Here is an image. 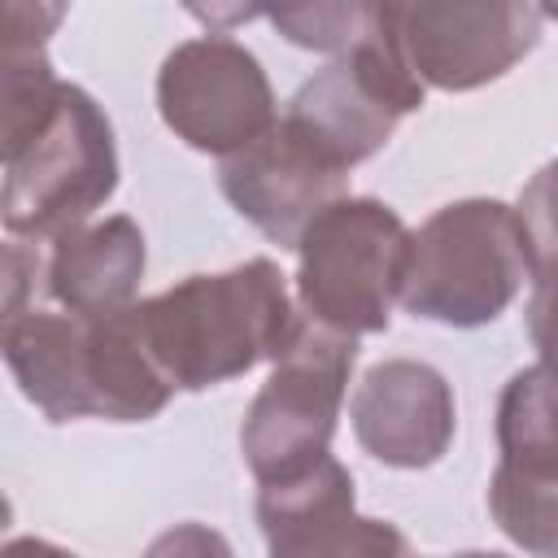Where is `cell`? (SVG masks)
<instances>
[{"label":"cell","instance_id":"1","mask_svg":"<svg viewBox=\"0 0 558 558\" xmlns=\"http://www.w3.org/2000/svg\"><path fill=\"white\" fill-rule=\"evenodd\" d=\"M135 336L170 388L201 392L275 362L296 310L270 257H248L218 275H192L148 301H131Z\"/></svg>","mask_w":558,"mask_h":558},{"label":"cell","instance_id":"2","mask_svg":"<svg viewBox=\"0 0 558 558\" xmlns=\"http://www.w3.org/2000/svg\"><path fill=\"white\" fill-rule=\"evenodd\" d=\"M0 353L22 397L52 423H144L174 397L135 336L131 305L96 318L26 310L4 331Z\"/></svg>","mask_w":558,"mask_h":558},{"label":"cell","instance_id":"3","mask_svg":"<svg viewBox=\"0 0 558 558\" xmlns=\"http://www.w3.org/2000/svg\"><path fill=\"white\" fill-rule=\"evenodd\" d=\"M545 222L532 235L527 209L519 214L501 201L471 196L436 209L410 231L397 301L427 323L480 327L506 314L527 279H545Z\"/></svg>","mask_w":558,"mask_h":558},{"label":"cell","instance_id":"4","mask_svg":"<svg viewBox=\"0 0 558 558\" xmlns=\"http://www.w3.org/2000/svg\"><path fill=\"white\" fill-rule=\"evenodd\" d=\"M410 231L375 196L327 201L296 235V301L310 323L344 336L384 331L401 292Z\"/></svg>","mask_w":558,"mask_h":558},{"label":"cell","instance_id":"5","mask_svg":"<svg viewBox=\"0 0 558 558\" xmlns=\"http://www.w3.org/2000/svg\"><path fill=\"white\" fill-rule=\"evenodd\" d=\"M118 187V148L105 109L74 83L57 96L31 140L4 161L0 222L22 240H57L100 209Z\"/></svg>","mask_w":558,"mask_h":558},{"label":"cell","instance_id":"6","mask_svg":"<svg viewBox=\"0 0 558 558\" xmlns=\"http://www.w3.org/2000/svg\"><path fill=\"white\" fill-rule=\"evenodd\" d=\"M353 357L357 336L331 331L310 318L296 323L288 349L275 357L240 427V449L257 484L327 453L349 392Z\"/></svg>","mask_w":558,"mask_h":558},{"label":"cell","instance_id":"7","mask_svg":"<svg viewBox=\"0 0 558 558\" xmlns=\"http://www.w3.org/2000/svg\"><path fill=\"white\" fill-rule=\"evenodd\" d=\"M384 9L401 61L436 92L484 87L541 44L532 0H384Z\"/></svg>","mask_w":558,"mask_h":558},{"label":"cell","instance_id":"8","mask_svg":"<svg viewBox=\"0 0 558 558\" xmlns=\"http://www.w3.org/2000/svg\"><path fill=\"white\" fill-rule=\"evenodd\" d=\"M423 105V83L401 61L397 44H366L336 57L327 70L301 83L288 100V122L340 170L375 157L397 122Z\"/></svg>","mask_w":558,"mask_h":558},{"label":"cell","instance_id":"9","mask_svg":"<svg viewBox=\"0 0 558 558\" xmlns=\"http://www.w3.org/2000/svg\"><path fill=\"white\" fill-rule=\"evenodd\" d=\"M157 109L187 148L227 157L275 122V92L244 44L205 35L179 44L161 61Z\"/></svg>","mask_w":558,"mask_h":558},{"label":"cell","instance_id":"10","mask_svg":"<svg viewBox=\"0 0 558 558\" xmlns=\"http://www.w3.org/2000/svg\"><path fill=\"white\" fill-rule=\"evenodd\" d=\"M497 471L488 480V510L497 527L532 549L554 554L558 541V480H554V384L549 366H523L497 405Z\"/></svg>","mask_w":558,"mask_h":558},{"label":"cell","instance_id":"11","mask_svg":"<svg viewBox=\"0 0 558 558\" xmlns=\"http://www.w3.org/2000/svg\"><path fill=\"white\" fill-rule=\"evenodd\" d=\"M344 174L327 161L288 118H275L262 135L222 157V196L279 248H292L301 227L336 196H344Z\"/></svg>","mask_w":558,"mask_h":558},{"label":"cell","instance_id":"12","mask_svg":"<svg viewBox=\"0 0 558 558\" xmlns=\"http://www.w3.org/2000/svg\"><path fill=\"white\" fill-rule=\"evenodd\" d=\"M257 523L266 549L279 558H318V554H405V536L392 523L366 519L353 506V475L344 462L318 453L314 462L262 480Z\"/></svg>","mask_w":558,"mask_h":558},{"label":"cell","instance_id":"13","mask_svg":"<svg viewBox=\"0 0 558 558\" xmlns=\"http://www.w3.org/2000/svg\"><path fill=\"white\" fill-rule=\"evenodd\" d=\"M357 445L401 471H418L445 458L458 427L449 379L414 357H388L371 366L349 401Z\"/></svg>","mask_w":558,"mask_h":558},{"label":"cell","instance_id":"14","mask_svg":"<svg viewBox=\"0 0 558 558\" xmlns=\"http://www.w3.org/2000/svg\"><path fill=\"white\" fill-rule=\"evenodd\" d=\"M144 279V231L135 218L113 214L105 222H78L57 235L48 262V292L61 310L96 318L135 301Z\"/></svg>","mask_w":558,"mask_h":558},{"label":"cell","instance_id":"15","mask_svg":"<svg viewBox=\"0 0 558 558\" xmlns=\"http://www.w3.org/2000/svg\"><path fill=\"white\" fill-rule=\"evenodd\" d=\"M275 31L310 52L349 57L366 44H392L384 0H270Z\"/></svg>","mask_w":558,"mask_h":558},{"label":"cell","instance_id":"16","mask_svg":"<svg viewBox=\"0 0 558 558\" xmlns=\"http://www.w3.org/2000/svg\"><path fill=\"white\" fill-rule=\"evenodd\" d=\"M57 96L44 44H0V166L31 140Z\"/></svg>","mask_w":558,"mask_h":558},{"label":"cell","instance_id":"17","mask_svg":"<svg viewBox=\"0 0 558 558\" xmlns=\"http://www.w3.org/2000/svg\"><path fill=\"white\" fill-rule=\"evenodd\" d=\"M39 279V257L26 244H0V340L26 314Z\"/></svg>","mask_w":558,"mask_h":558},{"label":"cell","instance_id":"18","mask_svg":"<svg viewBox=\"0 0 558 558\" xmlns=\"http://www.w3.org/2000/svg\"><path fill=\"white\" fill-rule=\"evenodd\" d=\"M70 0H0V44H48Z\"/></svg>","mask_w":558,"mask_h":558},{"label":"cell","instance_id":"19","mask_svg":"<svg viewBox=\"0 0 558 558\" xmlns=\"http://www.w3.org/2000/svg\"><path fill=\"white\" fill-rule=\"evenodd\" d=\"M183 9L205 22L209 31H227V26H240V22H253L270 9V0H183Z\"/></svg>","mask_w":558,"mask_h":558},{"label":"cell","instance_id":"20","mask_svg":"<svg viewBox=\"0 0 558 558\" xmlns=\"http://www.w3.org/2000/svg\"><path fill=\"white\" fill-rule=\"evenodd\" d=\"M9 523H13V506H9V497L0 493V532H9Z\"/></svg>","mask_w":558,"mask_h":558}]
</instances>
